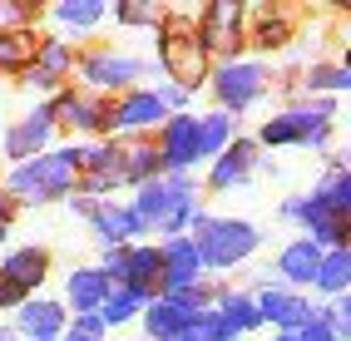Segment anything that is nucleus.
Wrapping results in <instances>:
<instances>
[{"label": "nucleus", "instance_id": "obj_2", "mask_svg": "<svg viewBox=\"0 0 351 341\" xmlns=\"http://www.w3.org/2000/svg\"><path fill=\"white\" fill-rule=\"evenodd\" d=\"M80 158H84L80 144L45 149V153L25 158V164H15L0 188H5V198L15 203V208L20 203H60V198H69L80 188Z\"/></svg>", "mask_w": 351, "mask_h": 341}, {"label": "nucleus", "instance_id": "obj_35", "mask_svg": "<svg viewBox=\"0 0 351 341\" xmlns=\"http://www.w3.org/2000/svg\"><path fill=\"white\" fill-rule=\"evenodd\" d=\"M158 15H163L158 5H114V20H119V25H149L154 30Z\"/></svg>", "mask_w": 351, "mask_h": 341}, {"label": "nucleus", "instance_id": "obj_19", "mask_svg": "<svg viewBox=\"0 0 351 341\" xmlns=\"http://www.w3.org/2000/svg\"><path fill=\"white\" fill-rule=\"evenodd\" d=\"M50 139H55V119H50V104H40V109H30L25 119H15V124L5 129L0 149H5L10 164H25V158H35V153H45V149H55Z\"/></svg>", "mask_w": 351, "mask_h": 341}, {"label": "nucleus", "instance_id": "obj_16", "mask_svg": "<svg viewBox=\"0 0 351 341\" xmlns=\"http://www.w3.org/2000/svg\"><path fill=\"white\" fill-rule=\"evenodd\" d=\"M114 188H124V158H119V139H109V144H95V149H84L80 158V198H109Z\"/></svg>", "mask_w": 351, "mask_h": 341}, {"label": "nucleus", "instance_id": "obj_20", "mask_svg": "<svg viewBox=\"0 0 351 341\" xmlns=\"http://www.w3.org/2000/svg\"><path fill=\"white\" fill-rule=\"evenodd\" d=\"M64 307L55 302V297H25L15 307V322H10V331L20 336V341H60V331H64Z\"/></svg>", "mask_w": 351, "mask_h": 341}, {"label": "nucleus", "instance_id": "obj_5", "mask_svg": "<svg viewBox=\"0 0 351 341\" xmlns=\"http://www.w3.org/2000/svg\"><path fill=\"white\" fill-rule=\"evenodd\" d=\"M193 247H198L203 272H232L263 247V233L247 218H208L193 233Z\"/></svg>", "mask_w": 351, "mask_h": 341}, {"label": "nucleus", "instance_id": "obj_41", "mask_svg": "<svg viewBox=\"0 0 351 341\" xmlns=\"http://www.w3.org/2000/svg\"><path fill=\"white\" fill-rule=\"evenodd\" d=\"M0 341H20V336H15V331H10V327H0Z\"/></svg>", "mask_w": 351, "mask_h": 341}, {"label": "nucleus", "instance_id": "obj_26", "mask_svg": "<svg viewBox=\"0 0 351 341\" xmlns=\"http://www.w3.org/2000/svg\"><path fill=\"white\" fill-rule=\"evenodd\" d=\"M232 139H238V119H228L223 109L198 114V164H213Z\"/></svg>", "mask_w": 351, "mask_h": 341}, {"label": "nucleus", "instance_id": "obj_7", "mask_svg": "<svg viewBox=\"0 0 351 341\" xmlns=\"http://www.w3.org/2000/svg\"><path fill=\"white\" fill-rule=\"evenodd\" d=\"M208 89H213V99L228 119H238V114H247L267 94V64L263 60H223L208 75Z\"/></svg>", "mask_w": 351, "mask_h": 341}, {"label": "nucleus", "instance_id": "obj_3", "mask_svg": "<svg viewBox=\"0 0 351 341\" xmlns=\"http://www.w3.org/2000/svg\"><path fill=\"white\" fill-rule=\"evenodd\" d=\"M154 30H158V64L169 70V84H183L189 94H198V84H208V75H213V60L198 45V15L163 10Z\"/></svg>", "mask_w": 351, "mask_h": 341}, {"label": "nucleus", "instance_id": "obj_9", "mask_svg": "<svg viewBox=\"0 0 351 341\" xmlns=\"http://www.w3.org/2000/svg\"><path fill=\"white\" fill-rule=\"evenodd\" d=\"M99 272L109 277V287H129L144 302L158 297V247L154 242H134V247H104Z\"/></svg>", "mask_w": 351, "mask_h": 341}, {"label": "nucleus", "instance_id": "obj_8", "mask_svg": "<svg viewBox=\"0 0 351 341\" xmlns=\"http://www.w3.org/2000/svg\"><path fill=\"white\" fill-rule=\"evenodd\" d=\"M198 45L213 64L238 60V50L247 45V10L238 0H213V5L198 15Z\"/></svg>", "mask_w": 351, "mask_h": 341}, {"label": "nucleus", "instance_id": "obj_23", "mask_svg": "<svg viewBox=\"0 0 351 341\" xmlns=\"http://www.w3.org/2000/svg\"><path fill=\"white\" fill-rule=\"evenodd\" d=\"M104 297H109V277H104V272L99 267H75L64 277V302L60 307H69L80 316V312H99Z\"/></svg>", "mask_w": 351, "mask_h": 341}, {"label": "nucleus", "instance_id": "obj_37", "mask_svg": "<svg viewBox=\"0 0 351 341\" xmlns=\"http://www.w3.org/2000/svg\"><path fill=\"white\" fill-rule=\"evenodd\" d=\"M69 327H84V331H95V336H109V327L99 322V312H80V316H69Z\"/></svg>", "mask_w": 351, "mask_h": 341}, {"label": "nucleus", "instance_id": "obj_43", "mask_svg": "<svg viewBox=\"0 0 351 341\" xmlns=\"http://www.w3.org/2000/svg\"><path fill=\"white\" fill-rule=\"evenodd\" d=\"M272 341H292V336H272Z\"/></svg>", "mask_w": 351, "mask_h": 341}, {"label": "nucleus", "instance_id": "obj_30", "mask_svg": "<svg viewBox=\"0 0 351 341\" xmlns=\"http://www.w3.org/2000/svg\"><path fill=\"white\" fill-rule=\"evenodd\" d=\"M35 60V30H0V75H25Z\"/></svg>", "mask_w": 351, "mask_h": 341}, {"label": "nucleus", "instance_id": "obj_13", "mask_svg": "<svg viewBox=\"0 0 351 341\" xmlns=\"http://www.w3.org/2000/svg\"><path fill=\"white\" fill-rule=\"evenodd\" d=\"M50 119H55V129L64 124L69 134H109V99L64 84L60 94L50 99Z\"/></svg>", "mask_w": 351, "mask_h": 341}, {"label": "nucleus", "instance_id": "obj_39", "mask_svg": "<svg viewBox=\"0 0 351 341\" xmlns=\"http://www.w3.org/2000/svg\"><path fill=\"white\" fill-rule=\"evenodd\" d=\"M10 218H15V203L5 198V188H0V223H5V227H10Z\"/></svg>", "mask_w": 351, "mask_h": 341}, {"label": "nucleus", "instance_id": "obj_33", "mask_svg": "<svg viewBox=\"0 0 351 341\" xmlns=\"http://www.w3.org/2000/svg\"><path fill=\"white\" fill-rule=\"evenodd\" d=\"M282 218H287V223H302V233H307L312 223H322V218H341V213H332V208H326V198L312 188V193L287 198V203H282Z\"/></svg>", "mask_w": 351, "mask_h": 341}, {"label": "nucleus", "instance_id": "obj_38", "mask_svg": "<svg viewBox=\"0 0 351 341\" xmlns=\"http://www.w3.org/2000/svg\"><path fill=\"white\" fill-rule=\"evenodd\" d=\"M60 341H104V336H95V331H84V327H69V322H64Z\"/></svg>", "mask_w": 351, "mask_h": 341}, {"label": "nucleus", "instance_id": "obj_17", "mask_svg": "<svg viewBox=\"0 0 351 341\" xmlns=\"http://www.w3.org/2000/svg\"><path fill=\"white\" fill-rule=\"evenodd\" d=\"M257 302V316H263V327H277V336H292L312 322V302L302 297V292H287V287H257L252 292Z\"/></svg>", "mask_w": 351, "mask_h": 341}, {"label": "nucleus", "instance_id": "obj_18", "mask_svg": "<svg viewBox=\"0 0 351 341\" xmlns=\"http://www.w3.org/2000/svg\"><path fill=\"white\" fill-rule=\"evenodd\" d=\"M154 247H158V297H163V292H178V287H193V282L208 277L203 262H198L193 238H163Z\"/></svg>", "mask_w": 351, "mask_h": 341}, {"label": "nucleus", "instance_id": "obj_36", "mask_svg": "<svg viewBox=\"0 0 351 341\" xmlns=\"http://www.w3.org/2000/svg\"><path fill=\"white\" fill-rule=\"evenodd\" d=\"M292 341H341V336H337V331H326L317 316H312V322L302 327V331H292Z\"/></svg>", "mask_w": 351, "mask_h": 341}, {"label": "nucleus", "instance_id": "obj_28", "mask_svg": "<svg viewBox=\"0 0 351 341\" xmlns=\"http://www.w3.org/2000/svg\"><path fill=\"white\" fill-rule=\"evenodd\" d=\"M50 15H55V25H60V30H75V35H89L95 25H104V15H109V5H104V0H60V5H55Z\"/></svg>", "mask_w": 351, "mask_h": 341}, {"label": "nucleus", "instance_id": "obj_29", "mask_svg": "<svg viewBox=\"0 0 351 341\" xmlns=\"http://www.w3.org/2000/svg\"><path fill=\"white\" fill-rule=\"evenodd\" d=\"M247 40L257 45V50H282V45L292 40V15L287 10H257L252 25H247Z\"/></svg>", "mask_w": 351, "mask_h": 341}, {"label": "nucleus", "instance_id": "obj_4", "mask_svg": "<svg viewBox=\"0 0 351 341\" xmlns=\"http://www.w3.org/2000/svg\"><path fill=\"white\" fill-rule=\"evenodd\" d=\"M337 99H307V104H292L282 114L263 119L257 129V149H317V153H332V134H337Z\"/></svg>", "mask_w": 351, "mask_h": 341}, {"label": "nucleus", "instance_id": "obj_22", "mask_svg": "<svg viewBox=\"0 0 351 341\" xmlns=\"http://www.w3.org/2000/svg\"><path fill=\"white\" fill-rule=\"evenodd\" d=\"M317 262H322V247H312L307 238H292L282 253H277V287H287V292H302V287H312L317 277Z\"/></svg>", "mask_w": 351, "mask_h": 341}, {"label": "nucleus", "instance_id": "obj_21", "mask_svg": "<svg viewBox=\"0 0 351 341\" xmlns=\"http://www.w3.org/2000/svg\"><path fill=\"white\" fill-rule=\"evenodd\" d=\"M257 153H263V149H257L252 139H243V134H238V139H232V144H228V149L213 158V164H208V188H213V193L243 188L247 178H252V168H257Z\"/></svg>", "mask_w": 351, "mask_h": 341}, {"label": "nucleus", "instance_id": "obj_44", "mask_svg": "<svg viewBox=\"0 0 351 341\" xmlns=\"http://www.w3.org/2000/svg\"><path fill=\"white\" fill-rule=\"evenodd\" d=\"M119 341H138V336H119Z\"/></svg>", "mask_w": 351, "mask_h": 341}, {"label": "nucleus", "instance_id": "obj_42", "mask_svg": "<svg viewBox=\"0 0 351 341\" xmlns=\"http://www.w3.org/2000/svg\"><path fill=\"white\" fill-rule=\"evenodd\" d=\"M5 238H10V227H5V223H0V247H5Z\"/></svg>", "mask_w": 351, "mask_h": 341}, {"label": "nucleus", "instance_id": "obj_15", "mask_svg": "<svg viewBox=\"0 0 351 341\" xmlns=\"http://www.w3.org/2000/svg\"><path fill=\"white\" fill-rule=\"evenodd\" d=\"M50 247H40V242H25V247H10L5 257H0V282H5L20 302L25 297H40V282L50 277Z\"/></svg>", "mask_w": 351, "mask_h": 341}, {"label": "nucleus", "instance_id": "obj_6", "mask_svg": "<svg viewBox=\"0 0 351 341\" xmlns=\"http://www.w3.org/2000/svg\"><path fill=\"white\" fill-rule=\"evenodd\" d=\"M75 75H80V89L89 94H129L138 89V79L149 75V60L144 55H129V50H114V45H95V50L75 55Z\"/></svg>", "mask_w": 351, "mask_h": 341}, {"label": "nucleus", "instance_id": "obj_1", "mask_svg": "<svg viewBox=\"0 0 351 341\" xmlns=\"http://www.w3.org/2000/svg\"><path fill=\"white\" fill-rule=\"evenodd\" d=\"M129 208L144 223V233H158V238H193L208 223L193 173H158L149 184H138Z\"/></svg>", "mask_w": 351, "mask_h": 341}, {"label": "nucleus", "instance_id": "obj_40", "mask_svg": "<svg viewBox=\"0 0 351 341\" xmlns=\"http://www.w3.org/2000/svg\"><path fill=\"white\" fill-rule=\"evenodd\" d=\"M5 307H20V297H15V292H10L5 282H0V312H5Z\"/></svg>", "mask_w": 351, "mask_h": 341}, {"label": "nucleus", "instance_id": "obj_25", "mask_svg": "<svg viewBox=\"0 0 351 341\" xmlns=\"http://www.w3.org/2000/svg\"><path fill=\"white\" fill-rule=\"evenodd\" d=\"M351 287V247H332V253H322L317 262V277H312V292H322L326 302L346 297Z\"/></svg>", "mask_w": 351, "mask_h": 341}, {"label": "nucleus", "instance_id": "obj_34", "mask_svg": "<svg viewBox=\"0 0 351 341\" xmlns=\"http://www.w3.org/2000/svg\"><path fill=\"white\" fill-rule=\"evenodd\" d=\"M154 94H158V104L169 109V114H189V104H193V94H189V89H183V84H169V79H163V84H154Z\"/></svg>", "mask_w": 351, "mask_h": 341}, {"label": "nucleus", "instance_id": "obj_27", "mask_svg": "<svg viewBox=\"0 0 351 341\" xmlns=\"http://www.w3.org/2000/svg\"><path fill=\"white\" fill-rule=\"evenodd\" d=\"M119 158H124V184H134V188L163 173L154 139H119Z\"/></svg>", "mask_w": 351, "mask_h": 341}, {"label": "nucleus", "instance_id": "obj_24", "mask_svg": "<svg viewBox=\"0 0 351 341\" xmlns=\"http://www.w3.org/2000/svg\"><path fill=\"white\" fill-rule=\"evenodd\" d=\"M138 322H144V341H178V336H183V327L193 322V312L173 307L169 297H154L144 312H138Z\"/></svg>", "mask_w": 351, "mask_h": 341}, {"label": "nucleus", "instance_id": "obj_11", "mask_svg": "<svg viewBox=\"0 0 351 341\" xmlns=\"http://www.w3.org/2000/svg\"><path fill=\"white\" fill-rule=\"evenodd\" d=\"M154 149H158V164L163 173H193L198 168V114H169L158 129H154Z\"/></svg>", "mask_w": 351, "mask_h": 341}, {"label": "nucleus", "instance_id": "obj_31", "mask_svg": "<svg viewBox=\"0 0 351 341\" xmlns=\"http://www.w3.org/2000/svg\"><path fill=\"white\" fill-rule=\"evenodd\" d=\"M302 89H307V99H326V94H341L351 89V64H312L307 75H302Z\"/></svg>", "mask_w": 351, "mask_h": 341}, {"label": "nucleus", "instance_id": "obj_14", "mask_svg": "<svg viewBox=\"0 0 351 341\" xmlns=\"http://www.w3.org/2000/svg\"><path fill=\"white\" fill-rule=\"evenodd\" d=\"M163 119H169V109L158 104L154 89H129V94L109 99V134H134V139H144V134H154Z\"/></svg>", "mask_w": 351, "mask_h": 341}, {"label": "nucleus", "instance_id": "obj_12", "mask_svg": "<svg viewBox=\"0 0 351 341\" xmlns=\"http://www.w3.org/2000/svg\"><path fill=\"white\" fill-rule=\"evenodd\" d=\"M69 75H75V45H69L64 35H45V40H35V60H30V70L20 79L55 99L60 89L69 84Z\"/></svg>", "mask_w": 351, "mask_h": 341}, {"label": "nucleus", "instance_id": "obj_32", "mask_svg": "<svg viewBox=\"0 0 351 341\" xmlns=\"http://www.w3.org/2000/svg\"><path fill=\"white\" fill-rule=\"evenodd\" d=\"M149 302L138 297V292H129V287H109V297L99 302V322L114 331V327H124V322H138V312H144Z\"/></svg>", "mask_w": 351, "mask_h": 341}, {"label": "nucleus", "instance_id": "obj_10", "mask_svg": "<svg viewBox=\"0 0 351 341\" xmlns=\"http://www.w3.org/2000/svg\"><path fill=\"white\" fill-rule=\"evenodd\" d=\"M69 208H75L80 218H89V227L99 233L104 247H134L138 238H149L129 203H114V198L99 203V198H80V193H75V198H69Z\"/></svg>", "mask_w": 351, "mask_h": 341}]
</instances>
